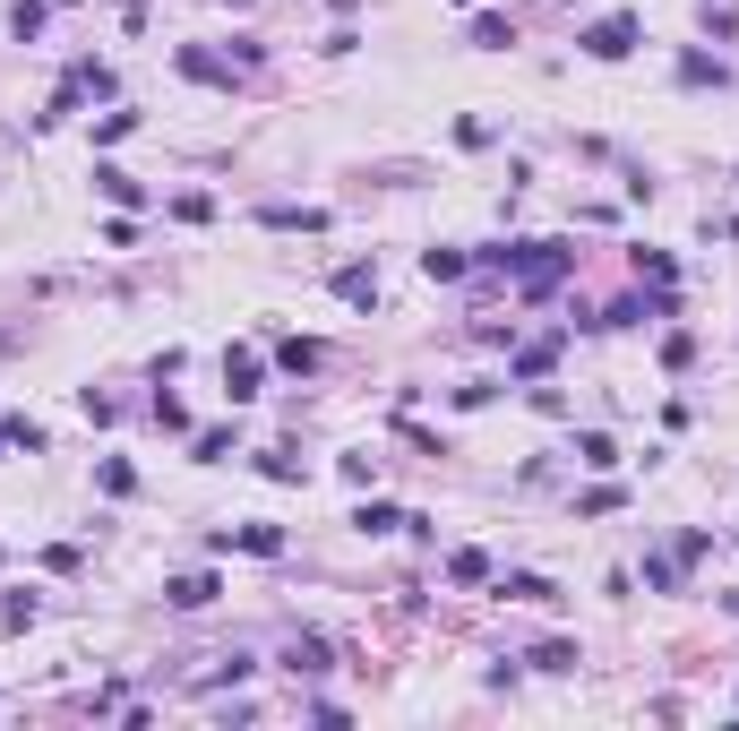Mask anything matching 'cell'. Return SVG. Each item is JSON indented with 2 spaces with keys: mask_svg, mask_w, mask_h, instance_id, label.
Returning a JSON list of instances; mask_svg holds the SVG:
<instances>
[{
  "mask_svg": "<svg viewBox=\"0 0 739 731\" xmlns=\"http://www.w3.org/2000/svg\"><path fill=\"white\" fill-rule=\"evenodd\" d=\"M585 52H593V61H628V52H636V18H602L585 35Z\"/></svg>",
  "mask_w": 739,
  "mask_h": 731,
  "instance_id": "1",
  "label": "cell"
},
{
  "mask_svg": "<svg viewBox=\"0 0 739 731\" xmlns=\"http://www.w3.org/2000/svg\"><path fill=\"white\" fill-rule=\"evenodd\" d=\"M164 602H172V611H207V602H215V577H207V568H190V577L164 585Z\"/></svg>",
  "mask_w": 739,
  "mask_h": 731,
  "instance_id": "2",
  "label": "cell"
},
{
  "mask_svg": "<svg viewBox=\"0 0 739 731\" xmlns=\"http://www.w3.org/2000/svg\"><path fill=\"white\" fill-rule=\"evenodd\" d=\"M224 396H233V405L258 396V362H250V353H224Z\"/></svg>",
  "mask_w": 739,
  "mask_h": 731,
  "instance_id": "3",
  "label": "cell"
},
{
  "mask_svg": "<svg viewBox=\"0 0 739 731\" xmlns=\"http://www.w3.org/2000/svg\"><path fill=\"white\" fill-rule=\"evenodd\" d=\"M499 594H507V602H559V594H550V577H499Z\"/></svg>",
  "mask_w": 739,
  "mask_h": 731,
  "instance_id": "4",
  "label": "cell"
},
{
  "mask_svg": "<svg viewBox=\"0 0 739 731\" xmlns=\"http://www.w3.org/2000/svg\"><path fill=\"white\" fill-rule=\"evenodd\" d=\"M576 456H585L593 473H611V465H619V448H611V439H602V430H585V439H576Z\"/></svg>",
  "mask_w": 739,
  "mask_h": 731,
  "instance_id": "5",
  "label": "cell"
},
{
  "mask_svg": "<svg viewBox=\"0 0 739 731\" xmlns=\"http://www.w3.org/2000/svg\"><path fill=\"white\" fill-rule=\"evenodd\" d=\"M336 293H344V301H379V276H370V267H344Z\"/></svg>",
  "mask_w": 739,
  "mask_h": 731,
  "instance_id": "6",
  "label": "cell"
},
{
  "mask_svg": "<svg viewBox=\"0 0 739 731\" xmlns=\"http://www.w3.org/2000/svg\"><path fill=\"white\" fill-rule=\"evenodd\" d=\"M422 276L439 284V276H465V250H422Z\"/></svg>",
  "mask_w": 739,
  "mask_h": 731,
  "instance_id": "7",
  "label": "cell"
},
{
  "mask_svg": "<svg viewBox=\"0 0 739 731\" xmlns=\"http://www.w3.org/2000/svg\"><path fill=\"white\" fill-rule=\"evenodd\" d=\"M447 577H456V585H482L490 559H482V551H456V559H447Z\"/></svg>",
  "mask_w": 739,
  "mask_h": 731,
  "instance_id": "8",
  "label": "cell"
},
{
  "mask_svg": "<svg viewBox=\"0 0 739 731\" xmlns=\"http://www.w3.org/2000/svg\"><path fill=\"white\" fill-rule=\"evenodd\" d=\"M473 43H482V52H499V43H516V26H507V18H473Z\"/></svg>",
  "mask_w": 739,
  "mask_h": 731,
  "instance_id": "9",
  "label": "cell"
},
{
  "mask_svg": "<svg viewBox=\"0 0 739 731\" xmlns=\"http://www.w3.org/2000/svg\"><path fill=\"white\" fill-rule=\"evenodd\" d=\"M353 525H361V534H396V525H413V516H396V508H361Z\"/></svg>",
  "mask_w": 739,
  "mask_h": 731,
  "instance_id": "10",
  "label": "cell"
},
{
  "mask_svg": "<svg viewBox=\"0 0 739 731\" xmlns=\"http://www.w3.org/2000/svg\"><path fill=\"white\" fill-rule=\"evenodd\" d=\"M9 26H18V43L43 35V0H18V9H9Z\"/></svg>",
  "mask_w": 739,
  "mask_h": 731,
  "instance_id": "11",
  "label": "cell"
},
{
  "mask_svg": "<svg viewBox=\"0 0 739 731\" xmlns=\"http://www.w3.org/2000/svg\"><path fill=\"white\" fill-rule=\"evenodd\" d=\"M241 551H258V559H275V551H284V534H275V525H250V534H241Z\"/></svg>",
  "mask_w": 739,
  "mask_h": 731,
  "instance_id": "12",
  "label": "cell"
}]
</instances>
